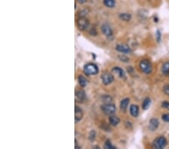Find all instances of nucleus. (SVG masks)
Returning <instances> with one entry per match:
<instances>
[{"instance_id": "25", "label": "nucleus", "mask_w": 169, "mask_h": 149, "mask_svg": "<svg viewBox=\"0 0 169 149\" xmlns=\"http://www.w3.org/2000/svg\"><path fill=\"white\" fill-rule=\"evenodd\" d=\"M157 41H160V33L157 32Z\"/></svg>"}, {"instance_id": "20", "label": "nucleus", "mask_w": 169, "mask_h": 149, "mask_svg": "<svg viewBox=\"0 0 169 149\" xmlns=\"http://www.w3.org/2000/svg\"><path fill=\"white\" fill-rule=\"evenodd\" d=\"M104 3L107 7L112 8L115 5V0H104Z\"/></svg>"}, {"instance_id": "23", "label": "nucleus", "mask_w": 169, "mask_h": 149, "mask_svg": "<svg viewBox=\"0 0 169 149\" xmlns=\"http://www.w3.org/2000/svg\"><path fill=\"white\" fill-rule=\"evenodd\" d=\"M162 106L163 108L169 110V102H163L162 103Z\"/></svg>"}, {"instance_id": "14", "label": "nucleus", "mask_w": 169, "mask_h": 149, "mask_svg": "<svg viewBox=\"0 0 169 149\" xmlns=\"http://www.w3.org/2000/svg\"><path fill=\"white\" fill-rule=\"evenodd\" d=\"M130 113L133 117H137L138 115V106L132 105L130 107Z\"/></svg>"}, {"instance_id": "5", "label": "nucleus", "mask_w": 169, "mask_h": 149, "mask_svg": "<svg viewBox=\"0 0 169 149\" xmlns=\"http://www.w3.org/2000/svg\"><path fill=\"white\" fill-rule=\"evenodd\" d=\"M89 25V21L88 20L84 17H81L77 20V26L78 28L81 30H84L85 29H86L88 27Z\"/></svg>"}, {"instance_id": "18", "label": "nucleus", "mask_w": 169, "mask_h": 149, "mask_svg": "<svg viewBox=\"0 0 169 149\" xmlns=\"http://www.w3.org/2000/svg\"><path fill=\"white\" fill-rule=\"evenodd\" d=\"M150 102H151V101H150V98H146V99H144V101H143V105H142L143 109H144V110L147 109V108H149V106H150Z\"/></svg>"}, {"instance_id": "17", "label": "nucleus", "mask_w": 169, "mask_h": 149, "mask_svg": "<svg viewBox=\"0 0 169 149\" xmlns=\"http://www.w3.org/2000/svg\"><path fill=\"white\" fill-rule=\"evenodd\" d=\"M162 72L163 74L166 76H168L169 77V62L168 63H165L164 65L162 66Z\"/></svg>"}, {"instance_id": "22", "label": "nucleus", "mask_w": 169, "mask_h": 149, "mask_svg": "<svg viewBox=\"0 0 169 149\" xmlns=\"http://www.w3.org/2000/svg\"><path fill=\"white\" fill-rule=\"evenodd\" d=\"M105 148H114L113 146H112L111 142H109V141H107V142L105 144Z\"/></svg>"}, {"instance_id": "15", "label": "nucleus", "mask_w": 169, "mask_h": 149, "mask_svg": "<svg viewBox=\"0 0 169 149\" xmlns=\"http://www.w3.org/2000/svg\"><path fill=\"white\" fill-rule=\"evenodd\" d=\"M78 82H79V84L82 87H84L87 85V80L84 78V76L80 75L78 77Z\"/></svg>"}, {"instance_id": "4", "label": "nucleus", "mask_w": 169, "mask_h": 149, "mask_svg": "<svg viewBox=\"0 0 169 149\" xmlns=\"http://www.w3.org/2000/svg\"><path fill=\"white\" fill-rule=\"evenodd\" d=\"M166 145H167V140H166V138L162 137V136L156 138L153 142V146L156 148H163L166 146Z\"/></svg>"}, {"instance_id": "19", "label": "nucleus", "mask_w": 169, "mask_h": 149, "mask_svg": "<svg viewBox=\"0 0 169 149\" xmlns=\"http://www.w3.org/2000/svg\"><path fill=\"white\" fill-rule=\"evenodd\" d=\"M120 19L122 20H124V21H128V20H130L131 19V15L129 14L123 13L120 14Z\"/></svg>"}, {"instance_id": "2", "label": "nucleus", "mask_w": 169, "mask_h": 149, "mask_svg": "<svg viewBox=\"0 0 169 149\" xmlns=\"http://www.w3.org/2000/svg\"><path fill=\"white\" fill-rule=\"evenodd\" d=\"M140 68L146 74H150L152 72V66L150 63V61H148L147 60H143L140 63L139 65Z\"/></svg>"}, {"instance_id": "11", "label": "nucleus", "mask_w": 169, "mask_h": 149, "mask_svg": "<svg viewBox=\"0 0 169 149\" xmlns=\"http://www.w3.org/2000/svg\"><path fill=\"white\" fill-rule=\"evenodd\" d=\"M102 30L103 33H104L105 35H107V36H111V35H112L111 29V27H110L107 24L103 25L102 27Z\"/></svg>"}, {"instance_id": "13", "label": "nucleus", "mask_w": 169, "mask_h": 149, "mask_svg": "<svg viewBox=\"0 0 169 149\" xmlns=\"http://www.w3.org/2000/svg\"><path fill=\"white\" fill-rule=\"evenodd\" d=\"M128 103H129V99H128V98L122 100L121 102H120V108H121V110H122L123 112H126L127 107H128Z\"/></svg>"}, {"instance_id": "7", "label": "nucleus", "mask_w": 169, "mask_h": 149, "mask_svg": "<svg viewBox=\"0 0 169 149\" xmlns=\"http://www.w3.org/2000/svg\"><path fill=\"white\" fill-rule=\"evenodd\" d=\"M83 111L81 108H80L77 106H75V121H80L83 117Z\"/></svg>"}, {"instance_id": "8", "label": "nucleus", "mask_w": 169, "mask_h": 149, "mask_svg": "<svg viewBox=\"0 0 169 149\" xmlns=\"http://www.w3.org/2000/svg\"><path fill=\"white\" fill-rule=\"evenodd\" d=\"M116 49L118 51L122 52V53H124V54H129L132 51L130 48L128 46L125 45H118Z\"/></svg>"}, {"instance_id": "26", "label": "nucleus", "mask_w": 169, "mask_h": 149, "mask_svg": "<svg viewBox=\"0 0 169 149\" xmlns=\"http://www.w3.org/2000/svg\"><path fill=\"white\" fill-rule=\"evenodd\" d=\"M86 0H77V2H80L81 4H83L84 2H86Z\"/></svg>"}, {"instance_id": "21", "label": "nucleus", "mask_w": 169, "mask_h": 149, "mask_svg": "<svg viewBox=\"0 0 169 149\" xmlns=\"http://www.w3.org/2000/svg\"><path fill=\"white\" fill-rule=\"evenodd\" d=\"M163 91H164V93H165L166 95L169 96V84H168V85H165V86L164 87Z\"/></svg>"}, {"instance_id": "10", "label": "nucleus", "mask_w": 169, "mask_h": 149, "mask_svg": "<svg viewBox=\"0 0 169 149\" xmlns=\"http://www.w3.org/2000/svg\"><path fill=\"white\" fill-rule=\"evenodd\" d=\"M75 99L77 102H83L85 99V93L84 91H77L75 93Z\"/></svg>"}, {"instance_id": "6", "label": "nucleus", "mask_w": 169, "mask_h": 149, "mask_svg": "<svg viewBox=\"0 0 169 149\" xmlns=\"http://www.w3.org/2000/svg\"><path fill=\"white\" fill-rule=\"evenodd\" d=\"M102 80L104 84L107 85V84H111L113 81V76L108 72H105V73L102 74Z\"/></svg>"}, {"instance_id": "12", "label": "nucleus", "mask_w": 169, "mask_h": 149, "mask_svg": "<svg viewBox=\"0 0 169 149\" xmlns=\"http://www.w3.org/2000/svg\"><path fill=\"white\" fill-rule=\"evenodd\" d=\"M112 72H114L117 75L119 76L120 78H123V77H125L124 71H123L122 69L119 68V67H115V68H113V69H112Z\"/></svg>"}, {"instance_id": "1", "label": "nucleus", "mask_w": 169, "mask_h": 149, "mask_svg": "<svg viewBox=\"0 0 169 149\" xmlns=\"http://www.w3.org/2000/svg\"><path fill=\"white\" fill-rule=\"evenodd\" d=\"M98 72H99L98 67L95 64H92V63H89L84 67V73L87 75H96V74L98 73Z\"/></svg>"}, {"instance_id": "16", "label": "nucleus", "mask_w": 169, "mask_h": 149, "mask_svg": "<svg viewBox=\"0 0 169 149\" xmlns=\"http://www.w3.org/2000/svg\"><path fill=\"white\" fill-rule=\"evenodd\" d=\"M109 121H110V123L112 124L113 126H117L118 123H120V119L118 118L117 117L111 116V117H110Z\"/></svg>"}, {"instance_id": "9", "label": "nucleus", "mask_w": 169, "mask_h": 149, "mask_svg": "<svg viewBox=\"0 0 169 149\" xmlns=\"http://www.w3.org/2000/svg\"><path fill=\"white\" fill-rule=\"evenodd\" d=\"M159 127V121L156 118H152L150 121V125H149V129L151 131L156 130Z\"/></svg>"}, {"instance_id": "3", "label": "nucleus", "mask_w": 169, "mask_h": 149, "mask_svg": "<svg viewBox=\"0 0 169 149\" xmlns=\"http://www.w3.org/2000/svg\"><path fill=\"white\" fill-rule=\"evenodd\" d=\"M102 110L103 112H104V113L106 114V115H113V113L115 112L116 107L113 104L106 103L102 106Z\"/></svg>"}, {"instance_id": "24", "label": "nucleus", "mask_w": 169, "mask_h": 149, "mask_svg": "<svg viewBox=\"0 0 169 149\" xmlns=\"http://www.w3.org/2000/svg\"><path fill=\"white\" fill-rule=\"evenodd\" d=\"M163 121H166V122H169V114H166V115H162Z\"/></svg>"}]
</instances>
